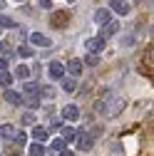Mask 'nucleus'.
<instances>
[{
  "instance_id": "1",
  "label": "nucleus",
  "mask_w": 154,
  "mask_h": 156,
  "mask_svg": "<svg viewBox=\"0 0 154 156\" xmlns=\"http://www.w3.org/2000/svg\"><path fill=\"white\" fill-rule=\"evenodd\" d=\"M122 109H124V102L119 99V97H109V99L97 102V112H102V114H107V116H114V114L122 112Z\"/></svg>"
},
{
  "instance_id": "2",
  "label": "nucleus",
  "mask_w": 154,
  "mask_h": 156,
  "mask_svg": "<svg viewBox=\"0 0 154 156\" xmlns=\"http://www.w3.org/2000/svg\"><path fill=\"white\" fill-rule=\"evenodd\" d=\"M25 107H30V109H37L40 107V87L37 84H32V82H28L25 84Z\"/></svg>"
},
{
  "instance_id": "3",
  "label": "nucleus",
  "mask_w": 154,
  "mask_h": 156,
  "mask_svg": "<svg viewBox=\"0 0 154 156\" xmlns=\"http://www.w3.org/2000/svg\"><path fill=\"white\" fill-rule=\"evenodd\" d=\"M117 32H119V23H117V20H107V23L102 25V35H100V37H102V40H107V37L117 35Z\"/></svg>"
},
{
  "instance_id": "4",
  "label": "nucleus",
  "mask_w": 154,
  "mask_h": 156,
  "mask_svg": "<svg viewBox=\"0 0 154 156\" xmlns=\"http://www.w3.org/2000/svg\"><path fill=\"white\" fill-rule=\"evenodd\" d=\"M47 74H50V80H62V77H65V65L50 62V65H47Z\"/></svg>"
},
{
  "instance_id": "5",
  "label": "nucleus",
  "mask_w": 154,
  "mask_h": 156,
  "mask_svg": "<svg viewBox=\"0 0 154 156\" xmlns=\"http://www.w3.org/2000/svg\"><path fill=\"white\" fill-rule=\"evenodd\" d=\"M77 139V144H80V149L82 151H87V149H92V144H94V136H90V131H80L75 136Z\"/></svg>"
},
{
  "instance_id": "6",
  "label": "nucleus",
  "mask_w": 154,
  "mask_h": 156,
  "mask_svg": "<svg viewBox=\"0 0 154 156\" xmlns=\"http://www.w3.org/2000/svg\"><path fill=\"white\" fill-rule=\"evenodd\" d=\"M85 45H87V52H92V55H97V52L105 50V40H102V37H90Z\"/></svg>"
},
{
  "instance_id": "7",
  "label": "nucleus",
  "mask_w": 154,
  "mask_h": 156,
  "mask_svg": "<svg viewBox=\"0 0 154 156\" xmlns=\"http://www.w3.org/2000/svg\"><path fill=\"white\" fill-rule=\"evenodd\" d=\"M30 45H37V47H50V37H45L42 32H32L30 35Z\"/></svg>"
},
{
  "instance_id": "8",
  "label": "nucleus",
  "mask_w": 154,
  "mask_h": 156,
  "mask_svg": "<svg viewBox=\"0 0 154 156\" xmlns=\"http://www.w3.org/2000/svg\"><path fill=\"white\" fill-rule=\"evenodd\" d=\"M62 119H67V122H77V119H80V109H77L75 104H67V107L62 109Z\"/></svg>"
},
{
  "instance_id": "9",
  "label": "nucleus",
  "mask_w": 154,
  "mask_h": 156,
  "mask_svg": "<svg viewBox=\"0 0 154 156\" xmlns=\"http://www.w3.org/2000/svg\"><path fill=\"white\" fill-rule=\"evenodd\" d=\"M109 10H114L117 15H129V5L122 3V0H112V3H109Z\"/></svg>"
},
{
  "instance_id": "10",
  "label": "nucleus",
  "mask_w": 154,
  "mask_h": 156,
  "mask_svg": "<svg viewBox=\"0 0 154 156\" xmlns=\"http://www.w3.org/2000/svg\"><path fill=\"white\" fill-rule=\"evenodd\" d=\"M67 20H70V15H67V12H55V15L50 17V23H52L55 27H65Z\"/></svg>"
},
{
  "instance_id": "11",
  "label": "nucleus",
  "mask_w": 154,
  "mask_h": 156,
  "mask_svg": "<svg viewBox=\"0 0 154 156\" xmlns=\"http://www.w3.org/2000/svg\"><path fill=\"white\" fill-rule=\"evenodd\" d=\"M5 102L13 104V107H17V104H23V97L17 92H13V89H5Z\"/></svg>"
},
{
  "instance_id": "12",
  "label": "nucleus",
  "mask_w": 154,
  "mask_h": 156,
  "mask_svg": "<svg viewBox=\"0 0 154 156\" xmlns=\"http://www.w3.org/2000/svg\"><path fill=\"white\" fill-rule=\"evenodd\" d=\"M107 20H112V17H109V10H107V8H102V10H97V12H94V23H97V25H105Z\"/></svg>"
},
{
  "instance_id": "13",
  "label": "nucleus",
  "mask_w": 154,
  "mask_h": 156,
  "mask_svg": "<svg viewBox=\"0 0 154 156\" xmlns=\"http://www.w3.org/2000/svg\"><path fill=\"white\" fill-rule=\"evenodd\" d=\"M67 69H70V74H80L82 72V60H70V65H67Z\"/></svg>"
},
{
  "instance_id": "14",
  "label": "nucleus",
  "mask_w": 154,
  "mask_h": 156,
  "mask_svg": "<svg viewBox=\"0 0 154 156\" xmlns=\"http://www.w3.org/2000/svg\"><path fill=\"white\" fill-rule=\"evenodd\" d=\"M32 139H35V141H45V139H47V129L35 126V129H32Z\"/></svg>"
},
{
  "instance_id": "15",
  "label": "nucleus",
  "mask_w": 154,
  "mask_h": 156,
  "mask_svg": "<svg viewBox=\"0 0 154 156\" xmlns=\"http://www.w3.org/2000/svg\"><path fill=\"white\" fill-rule=\"evenodd\" d=\"M60 82H62V89H65L67 94H72V92L77 89V82H75V80H67V77H62Z\"/></svg>"
},
{
  "instance_id": "16",
  "label": "nucleus",
  "mask_w": 154,
  "mask_h": 156,
  "mask_svg": "<svg viewBox=\"0 0 154 156\" xmlns=\"http://www.w3.org/2000/svg\"><path fill=\"white\" fill-rule=\"evenodd\" d=\"M0 136L13 139V136H15V126H13V124H3V126H0Z\"/></svg>"
},
{
  "instance_id": "17",
  "label": "nucleus",
  "mask_w": 154,
  "mask_h": 156,
  "mask_svg": "<svg viewBox=\"0 0 154 156\" xmlns=\"http://www.w3.org/2000/svg\"><path fill=\"white\" fill-rule=\"evenodd\" d=\"M30 156H45V146H42L40 141L30 144Z\"/></svg>"
},
{
  "instance_id": "18",
  "label": "nucleus",
  "mask_w": 154,
  "mask_h": 156,
  "mask_svg": "<svg viewBox=\"0 0 154 156\" xmlns=\"http://www.w3.org/2000/svg\"><path fill=\"white\" fill-rule=\"evenodd\" d=\"M60 129H62V139H65V141H75L77 131H75L72 126H60Z\"/></svg>"
},
{
  "instance_id": "19",
  "label": "nucleus",
  "mask_w": 154,
  "mask_h": 156,
  "mask_svg": "<svg viewBox=\"0 0 154 156\" xmlns=\"http://www.w3.org/2000/svg\"><path fill=\"white\" fill-rule=\"evenodd\" d=\"M82 65H90V67H97V65H100V57H97V55H92V52H87V57L82 60Z\"/></svg>"
},
{
  "instance_id": "20",
  "label": "nucleus",
  "mask_w": 154,
  "mask_h": 156,
  "mask_svg": "<svg viewBox=\"0 0 154 156\" xmlns=\"http://www.w3.org/2000/svg\"><path fill=\"white\" fill-rule=\"evenodd\" d=\"M15 77H20V80H28V77H30V67H28V65H20V67L15 69Z\"/></svg>"
},
{
  "instance_id": "21",
  "label": "nucleus",
  "mask_w": 154,
  "mask_h": 156,
  "mask_svg": "<svg viewBox=\"0 0 154 156\" xmlns=\"http://www.w3.org/2000/svg\"><path fill=\"white\" fill-rule=\"evenodd\" d=\"M0 84H3V87H10V84H13V74L3 69V72H0Z\"/></svg>"
},
{
  "instance_id": "22",
  "label": "nucleus",
  "mask_w": 154,
  "mask_h": 156,
  "mask_svg": "<svg viewBox=\"0 0 154 156\" xmlns=\"http://www.w3.org/2000/svg\"><path fill=\"white\" fill-rule=\"evenodd\" d=\"M0 27H15L13 17H8V15H3V12H0Z\"/></svg>"
},
{
  "instance_id": "23",
  "label": "nucleus",
  "mask_w": 154,
  "mask_h": 156,
  "mask_svg": "<svg viewBox=\"0 0 154 156\" xmlns=\"http://www.w3.org/2000/svg\"><path fill=\"white\" fill-rule=\"evenodd\" d=\"M50 146H52L55 151H60V149H65V139H52V141H50Z\"/></svg>"
},
{
  "instance_id": "24",
  "label": "nucleus",
  "mask_w": 154,
  "mask_h": 156,
  "mask_svg": "<svg viewBox=\"0 0 154 156\" xmlns=\"http://www.w3.org/2000/svg\"><path fill=\"white\" fill-rule=\"evenodd\" d=\"M13 139H15V144H25V141H28V134H23V131H15V136H13Z\"/></svg>"
},
{
  "instance_id": "25",
  "label": "nucleus",
  "mask_w": 154,
  "mask_h": 156,
  "mask_svg": "<svg viewBox=\"0 0 154 156\" xmlns=\"http://www.w3.org/2000/svg\"><path fill=\"white\" fill-rule=\"evenodd\" d=\"M23 124H35V114L32 112H25L23 114Z\"/></svg>"
},
{
  "instance_id": "26",
  "label": "nucleus",
  "mask_w": 154,
  "mask_h": 156,
  "mask_svg": "<svg viewBox=\"0 0 154 156\" xmlns=\"http://www.w3.org/2000/svg\"><path fill=\"white\" fill-rule=\"evenodd\" d=\"M17 55H20V57H32V50L23 45V47H17Z\"/></svg>"
},
{
  "instance_id": "27",
  "label": "nucleus",
  "mask_w": 154,
  "mask_h": 156,
  "mask_svg": "<svg viewBox=\"0 0 154 156\" xmlns=\"http://www.w3.org/2000/svg\"><path fill=\"white\" fill-rule=\"evenodd\" d=\"M132 42H134V35H124L122 37V45L124 47H132Z\"/></svg>"
},
{
  "instance_id": "28",
  "label": "nucleus",
  "mask_w": 154,
  "mask_h": 156,
  "mask_svg": "<svg viewBox=\"0 0 154 156\" xmlns=\"http://www.w3.org/2000/svg\"><path fill=\"white\" fill-rule=\"evenodd\" d=\"M60 126H62L60 119H52V122H50V129H60Z\"/></svg>"
},
{
  "instance_id": "29",
  "label": "nucleus",
  "mask_w": 154,
  "mask_h": 156,
  "mask_svg": "<svg viewBox=\"0 0 154 156\" xmlns=\"http://www.w3.org/2000/svg\"><path fill=\"white\" fill-rule=\"evenodd\" d=\"M3 69H8V60H5L3 55H0V72H3Z\"/></svg>"
},
{
  "instance_id": "30",
  "label": "nucleus",
  "mask_w": 154,
  "mask_h": 156,
  "mask_svg": "<svg viewBox=\"0 0 154 156\" xmlns=\"http://www.w3.org/2000/svg\"><path fill=\"white\" fill-rule=\"evenodd\" d=\"M37 5H40V8H50L52 0H37Z\"/></svg>"
},
{
  "instance_id": "31",
  "label": "nucleus",
  "mask_w": 154,
  "mask_h": 156,
  "mask_svg": "<svg viewBox=\"0 0 154 156\" xmlns=\"http://www.w3.org/2000/svg\"><path fill=\"white\" fill-rule=\"evenodd\" d=\"M42 97H50V99H52V89L50 87H42Z\"/></svg>"
},
{
  "instance_id": "32",
  "label": "nucleus",
  "mask_w": 154,
  "mask_h": 156,
  "mask_svg": "<svg viewBox=\"0 0 154 156\" xmlns=\"http://www.w3.org/2000/svg\"><path fill=\"white\" fill-rule=\"evenodd\" d=\"M60 156H72V151L70 149H60Z\"/></svg>"
},
{
  "instance_id": "33",
  "label": "nucleus",
  "mask_w": 154,
  "mask_h": 156,
  "mask_svg": "<svg viewBox=\"0 0 154 156\" xmlns=\"http://www.w3.org/2000/svg\"><path fill=\"white\" fill-rule=\"evenodd\" d=\"M8 52V47H5V42H0V55H5Z\"/></svg>"
},
{
  "instance_id": "34",
  "label": "nucleus",
  "mask_w": 154,
  "mask_h": 156,
  "mask_svg": "<svg viewBox=\"0 0 154 156\" xmlns=\"http://www.w3.org/2000/svg\"><path fill=\"white\" fill-rule=\"evenodd\" d=\"M0 8H3V0H0Z\"/></svg>"
},
{
  "instance_id": "35",
  "label": "nucleus",
  "mask_w": 154,
  "mask_h": 156,
  "mask_svg": "<svg viewBox=\"0 0 154 156\" xmlns=\"http://www.w3.org/2000/svg\"><path fill=\"white\" fill-rule=\"evenodd\" d=\"M17 3H23V0H17Z\"/></svg>"
}]
</instances>
